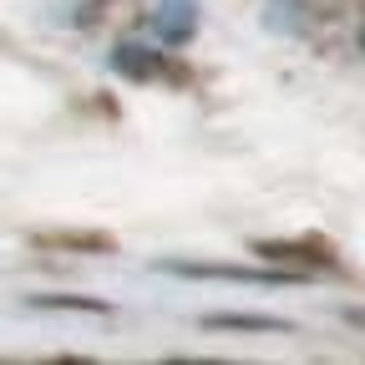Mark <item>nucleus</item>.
I'll return each instance as SVG.
<instances>
[{"mask_svg": "<svg viewBox=\"0 0 365 365\" xmlns=\"http://www.w3.org/2000/svg\"><path fill=\"white\" fill-rule=\"evenodd\" d=\"M117 66H122L127 76H158V71H163L158 51H137V46H122V51H117Z\"/></svg>", "mask_w": 365, "mask_h": 365, "instance_id": "1", "label": "nucleus"}, {"mask_svg": "<svg viewBox=\"0 0 365 365\" xmlns=\"http://www.w3.org/2000/svg\"><path fill=\"white\" fill-rule=\"evenodd\" d=\"M158 31L163 36H193V6H168V16H158Z\"/></svg>", "mask_w": 365, "mask_h": 365, "instance_id": "2", "label": "nucleus"}, {"mask_svg": "<svg viewBox=\"0 0 365 365\" xmlns=\"http://www.w3.org/2000/svg\"><path fill=\"white\" fill-rule=\"evenodd\" d=\"M360 41H365V36H360Z\"/></svg>", "mask_w": 365, "mask_h": 365, "instance_id": "3", "label": "nucleus"}]
</instances>
